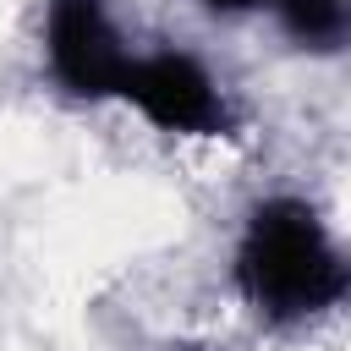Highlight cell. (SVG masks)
Returning <instances> with one entry per match:
<instances>
[{"label":"cell","mask_w":351,"mask_h":351,"mask_svg":"<svg viewBox=\"0 0 351 351\" xmlns=\"http://www.w3.org/2000/svg\"><path fill=\"white\" fill-rule=\"evenodd\" d=\"M236 291L263 324H302L351 296V258L302 197H269L236 241Z\"/></svg>","instance_id":"obj_1"},{"label":"cell","mask_w":351,"mask_h":351,"mask_svg":"<svg viewBox=\"0 0 351 351\" xmlns=\"http://www.w3.org/2000/svg\"><path fill=\"white\" fill-rule=\"evenodd\" d=\"M121 99L159 132L170 137H236L241 121L225 104V93L214 88V77L181 55V49H159V55H132Z\"/></svg>","instance_id":"obj_2"},{"label":"cell","mask_w":351,"mask_h":351,"mask_svg":"<svg viewBox=\"0 0 351 351\" xmlns=\"http://www.w3.org/2000/svg\"><path fill=\"white\" fill-rule=\"evenodd\" d=\"M44 55H49V77L71 99H121L132 55H126L104 0H49Z\"/></svg>","instance_id":"obj_3"},{"label":"cell","mask_w":351,"mask_h":351,"mask_svg":"<svg viewBox=\"0 0 351 351\" xmlns=\"http://www.w3.org/2000/svg\"><path fill=\"white\" fill-rule=\"evenodd\" d=\"M269 11L285 38L313 55H335L351 44V0H269Z\"/></svg>","instance_id":"obj_4"},{"label":"cell","mask_w":351,"mask_h":351,"mask_svg":"<svg viewBox=\"0 0 351 351\" xmlns=\"http://www.w3.org/2000/svg\"><path fill=\"white\" fill-rule=\"evenodd\" d=\"M214 16H241V11H258V5H269V0H203Z\"/></svg>","instance_id":"obj_5"}]
</instances>
